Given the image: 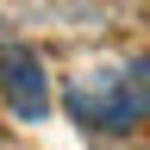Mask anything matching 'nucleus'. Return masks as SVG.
<instances>
[{"mask_svg":"<svg viewBox=\"0 0 150 150\" xmlns=\"http://www.w3.org/2000/svg\"><path fill=\"white\" fill-rule=\"evenodd\" d=\"M0 100H6L25 125L50 119V75H44V63H38L31 44H6L0 50Z\"/></svg>","mask_w":150,"mask_h":150,"instance_id":"2","label":"nucleus"},{"mask_svg":"<svg viewBox=\"0 0 150 150\" xmlns=\"http://www.w3.org/2000/svg\"><path fill=\"white\" fill-rule=\"evenodd\" d=\"M69 119L75 125H94V131H131L150 119V63L138 56V63L125 69H88L75 75L69 94H63Z\"/></svg>","mask_w":150,"mask_h":150,"instance_id":"1","label":"nucleus"}]
</instances>
